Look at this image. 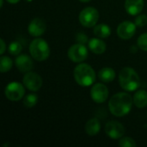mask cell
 Listing matches in <instances>:
<instances>
[{
    "label": "cell",
    "instance_id": "11",
    "mask_svg": "<svg viewBox=\"0 0 147 147\" xmlns=\"http://www.w3.org/2000/svg\"><path fill=\"white\" fill-rule=\"evenodd\" d=\"M137 25L130 21H124L121 22L117 27V35L122 40L131 39L136 33Z\"/></svg>",
    "mask_w": 147,
    "mask_h": 147
},
{
    "label": "cell",
    "instance_id": "29",
    "mask_svg": "<svg viewBox=\"0 0 147 147\" xmlns=\"http://www.w3.org/2000/svg\"><path fill=\"white\" fill-rule=\"evenodd\" d=\"M78 1H80V2H82V3H89V2H90L91 0H78Z\"/></svg>",
    "mask_w": 147,
    "mask_h": 147
},
{
    "label": "cell",
    "instance_id": "26",
    "mask_svg": "<svg viewBox=\"0 0 147 147\" xmlns=\"http://www.w3.org/2000/svg\"><path fill=\"white\" fill-rule=\"evenodd\" d=\"M77 40L78 41V43H82V44H84V43H86L87 41H88V38H87V36L84 34H83V33H79V34H77Z\"/></svg>",
    "mask_w": 147,
    "mask_h": 147
},
{
    "label": "cell",
    "instance_id": "20",
    "mask_svg": "<svg viewBox=\"0 0 147 147\" xmlns=\"http://www.w3.org/2000/svg\"><path fill=\"white\" fill-rule=\"evenodd\" d=\"M1 64H0V71L2 73L8 72L13 65V61L10 58L7 56H2L0 59Z\"/></svg>",
    "mask_w": 147,
    "mask_h": 147
},
{
    "label": "cell",
    "instance_id": "4",
    "mask_svg": "<svg viewBox=\"0 0 147 147\" xmlns=\"http://www.w3.org/2000/svg\"><path fill=\"white\" fill-rule=\"evenodd\" d=\"M29 53L37 61H44L50 56V47L47 42L41 38L34 39L29 45Z\"/></svg>",
    "mask_w": 147,
    "mask_h": 147
},
{
    "label": "cell",
    "instance_id": "18",
    "mask_svg": "<svg viewBox=\"0 0 147 147\" xmlns=\"http://www.w3.org/2000/svg\"><path fill=\"white\" fill-rule=\"evenodd\" d=\"M134 105L139 109H144L147 106V91L145 90H137L133 97Z\"/></svg>",
    "mask_w": 147,
    "mask_h": 147
},
{
    "label": "cell",
    "instance_id": "28",
    "mask_svg": "<svg viewBox=\"0 0 147 147\" xmlns=\"http://www.w3.org/2000/svg\"><path fill=\"white\" fill-rule=\"evenodd\" d=\"M8 3H11V4H16V3H17L20 0H6Z\"/></svg>",
    "mask_w": 147,
    "mask_h": 147
},
{
    "label": "cell",
    "instance_id": "25",
    "mask_svg": "<svg viewBox=\"0 0 147 147\" xmlns=\"http://www.w3.org/2000/svg\"><path fill=\"white\" fill-rule=\"evenodd\" d=\"M135 24L138 26V27H144L147 24V16L146 15H140V16H138L136 18H135Z\"/></svg>",
    "mask_w": 147,
    "mask_h": 147
},
{
    "label": "cell",
    "instance_id": "27",
    "mask_svg": "<svg viewBox=\"0 0 147 147\" xmlns=\"http://www.w3.org/2000/svg\"><path fill=\"white\" fill-rule=\"evenodd\" d=\"M0 45H1V49H0V54L3 55L5 52V49H6V45H5V42L3 39L0 40Z\"/></svg>",
    "mask_w": 147,
    "mask_h": 147
},
{
    "label": "cell",
    "instance_id": "24",
    "mask_svg": "<svg viewBox=\"0 0 147 147\" xmlns=\"http://www.w3.org/2000/svg\"><path fill=\"white\" fill-rule=\"evenodd\" d=\"M137 45L142 51L147 52V33L140 35L137 40Z\"/></svg>",
    "mask_w": 147,
    "mask_h": 147
},
{
    "label": "cell",
    "instance_id": "19",
    "mask_svg": "<svg viewBox=\"0 0 147 147\" xmlns=\"http://www.w3.org/2000/svg\"><path fill=\"white\" fill-rule=\"evenodd\" d=\"M93 33L98 38L106 39L111 34V28L109 25L104 24V23L97 24L94 27Z\"/></svg>",
    "mask_w": 147,
    "mask_h": 147
},
{
    "label": "cell",
    "instance_id": "9",
    "mask_svg": "<svg viewBox=\"0 0 147 147\" xmlns=\"http://www.w3.org/2000/svg\"><path fill=\"white\" fill-rule=\"evenodd\" d=\"M22 82L25 87L31 91H38L41 88L43 83L41 77L31 71L25 73Z\"/></svg>",
    "mask_w": 147,
    "mask_h": 147
},
{
    "label": "cell",
    "instance_id": "23",
    "mask_svg": "<svg viewBox=\"0 0 147 147\" xmlns=\"http://www.w3.org/2000/svg\"><path fill=\"white\" fill-rule=\"evenodd\" d=\"M119 146L121 147H135L137 144L135 140L130 137H122L120 139Z\"/></svg>",
    "mask_w": 147,
    "mask_h": 147
},
{
    "label": "cell",
    "instance_id": "21",
    "mask_svg": "<svg viewBox=\"0 0 147 147\" xmlns=\"http://www.w3.org/2000/svg\"><path fill=\"white\" fill-rule=\"evenodd\" d=\"M37 102H38V96L35 94H29L24 97L23 105L28 109H31L36 105Z\"/></svg>",
    "mask_w": 147,
    "mask_h": 147
},
{
    "label": "cell",
    "instance_id": "5",
    "mask_svg": "<svg viewBox=\"0 0 147 147\" xmlns=\"http://www.w3.org/2000/svg\"><path fill=\"white\" fill-rule=\"evenodd\" d=\"M81 25L85 28L95 27L99 19V12L94 7H86L79 14L78 16Z\"/></svg>",
    "mask_w": 147,
    "mask_h": 147
},
{
    "label": "cell",
    "instance_id": "3",
    "mask_svg": "<svg viewBox=\"0 0 147 147\" xmlns=\"http://www.w3.org/2000/svg\"><path fill=\"white\" fill-rule=\"evenodd\" d=\"M73 77L76 83L83 87H89L96 81V72L88 64L81 63L74 68Z\"/></svg>",
    "mask_w": 147,
    "mask_h": 147
},
{
    "label": "cell",
    "instance_id": "30",
    "mask_svg": "<svg viewBox=\"0 0 147 147\" xmlns=\"http://www.w3.org/2000/svg\"><path fill=\"white\" fill-rule=\"evenodd\" d=\"M3 0H0V6L3 7Z\"/></svg>",
    "mask_w": 147,
    "mask_h": 147
},
{
    "label": "cell",
    "instance_id": "22",
    "mask_svg": "<svg viewBox=\"0 0 147 147\" xmlns=\"http://www.w3.org/2000/svg\"><path fill=\"white\" fill-rule=\"evenodd\" d=\"M22 47L21 43L18 41H12L9 45V47H8L9 53L11 55H15V56L19 55L22 52Z\"/></svg>",
    "mask_w": 147,
    "mask_h": 147
},
{
    "label": "cell",
    "instance_id": "6",
    "mask_svg": "<svg viewBox=\"0 0 147 147\" xmlns=\"http://www.w3.org/2000/svg\"><path fill=\"white\" fill-rule=\"evenodd\" d=\"M6 98L11 102H18L25 95V89L22 84L18 82H11L8 84L4 89Z\"/></svg>",
    "mask_w": 147,
    "mask_h": 147
},
{
    "label": "cell",
    "instance_id": "7",
    "mask_svg": "<svg viewBox=\"0 0 147 147\" xmlns=\"http://www.w3.org/2000/svg\"><path fill=\"white\" fill-rule=\"evenodd\" d=\"M88 49L82 43H77L72 45L67 52V56L74 63H81L84 61L88 57Z\"/></svg>",
    "mask_w": 147,
    "mask_h": 147
},
{
    "label": "cell",
    "instance_id": "1",
    "mask_svg": "<svg viewBox=\"0 0 147 147\" xmlns=\"http://www.w3.org/2000/svg\"><path fill=\"white\" fill-rule=\"evenodd\" d=\"M134 100L127 92H120L114 95L109 102L110 113L116 117H123L128 115L132 109Z\"/></svg>",
    "mask_w": 147,
    "mask_h": 147
},
{
    "label": "cell",
    "instance_id": "15",
    "mask_svg": "<svg viewBox=\"0 0 147 147\" xmlns=\"http://www.w3.org/2000/svg\"><path fill=\"white\" fill-rule=\"evenodd\" d=\"M90 50L96 54H102L106 51V43L101 38H92L88 43Z\"/></svg>",
    "mask_w": 147,
    "mask_h": 147
},
{
    "label": "cell",
    "instance_id": "13",
    "mask_svg": "<svg viewBox=\"0 0 147 147\" xmlns=\"http://www.w3.org/2000/svg\"><path fill=\"white\" fill-rule=\"evenodd\" d=\"M15 64L18 71L22 73H27L30 71L34 66L32 59L27 54L18 55L15 59Z\"/></svg>",
    "mask_w": 147,
    "mask_h": 147
},
{
    "label": "cell",
    "instance_id": "14",
    "mask_svg": "<svg viewBox=\"0 0 147 147\" xmlns=\"http://www.w3.org/2000/svg\"><path fill=\"white\" fill-rule=\"evenodd\" d=\"M126 11L130 16H138L144 9L143 0H126L125 2Z\"/></svg>",
    "mask_w": 147,
    "mask_h": 147
},
{
    "label": "cell",
    "instance_id": "2",
    "mask_svg": "<svg viewBox=\"0 0 147 147\" xmlns=\"http://www.w3.org/2000/svg\"><path fill=\"white\" fill-rule=\"evenodd\" d=\"M119 84L126 91H135L140 86V78L134 69L124 67L119 73Z\"/></svg>",
    "mask_w": 147,
    "mask_h": 147
},
{
    "label": "cell",
    "instance_id": "12",
    "mask_svg": "<svg viewBox=\"0 0 147 147\" xmlns=\"http://www.w3.org/2000/svg\"><path fill=\"white\" fill-rule=\"evenodd\" d=\"M47 29V25L44 20L40 18L33 19L28 27V31L30 35L34 37H39L42 35Z\"/></svg>",
    "mask_w": 147,
    "mask_h": 147
},
{
    "label": "cell",
    "instance_id": "17",
    "mask_svg": "<svg viewBox=\"0 0 147 147\" xmlns=\"http://www.w3.org/2000/svg\"><path fill=\"white\" fill-rule=\"evenodd\" d=\"M116 73L110 67H104L98 71V78L103 83H110L115 80Z\"/></svg>",
    "mask_w": 147,
    "mask_h": 147
},
{
    "label": "cell",
    "instance_id": "10",
    "mask_svg": "<svg viewBox=\"0 0 147 147\" xmlns=\"http://www.w3.org/2000/svg\"><path fill=\"white\" fill-rule=\"evenodd\" d=\"M90 96L95 102L102 103L109 97V89L103 84H95L90 90Z\"/></svg>",
    "mask_w": 147,
    "mask_h": 147
},
{
    "label": "cell",
    "instance_id": "16",
    "mask_svg": "<svg viewBox=\"0 0 147 147\" xmlns=\"http://www.w3.org/2000/svg\"><path fill=\"white\" fill-rule=\"evenodd\" d=\"M101 123L97 118L89 120L85 124V132L90 136H96L100 133Z\"/></svg>",
    "mask_w": 147,
    "mask_h": 147
},
{
    "label": "cell",
    "instance_id": "8",
    "mask_svg": "<svg viewBox=\"0 0 147 147\" xmlns=\"http://www.w3.org/2000/svg\"><path fill=\"white\" fill-rule=\"evenodd\" d=\"M124 126L117 121H110L105 125L106 134L113 140H120L125 134Z\"/></svg>",
    "mask_w": 147,
    "mask_h": 147
},
{
    "label": "cell",
    "instance_id": "31",
    "mask_svg": "<svg viewBox=\"0 0 147 147\" xmlns=\"http://www.w3.org/2000/svg\"><path fill=\"white\" fill-rule=\"evenodd\" d=\"M25 1H27V2H32L33 0H25Z\"/></svg>",
    "mask_w": 147,
    "mask_h": 147
}]
</instances>
